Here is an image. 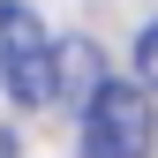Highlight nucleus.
<instances>
[{"label":"nucleus","mask_w":158,"mask_h":158,"mask_svg":"<svg viewBox=\"0 0 158 158\" xmlns=\"http://www.w3.org/2000/svg\"><path fill=\"white\" fill-rule=\"evenodd\" d=\"M151 135H158L151 90L106 75L83 106V158H151Z\"/></svg>","instance_id":"2"},{"label":"nucleus","mask_w":158,"mask_h":158,"mask_svg":"<svg viewBox=\"0 0 158 158\" xmlns=\"http://www.w3.org/2000/svg\"><path fill=\"white\" fill-rule=\"evenodd\" d=\"M0 158H15V143H8V135H0Z\"/></svg>","instance_id":"4"},{"label":"nucleus","mask_w":158,"mask_h":158,"mask_svg":"<svg viewBox=\"0 0 158 158\" xmlns=\"http://www.w3.org/2000/svg\"><path fill=\"white\" fill-rule=\"evenodd\" d=\"M0 83L15 106H53L60 98V45L23 0H0Z\"/></svg>","instance_id":"1"},{"label":"nucleus","mask_w":158,"mask_h":158,"mask_svg":"<svg viewBox=\"0 0 158 158\" xmlns=\"http://www.w3.org/2000/svg\"><path fill=\"white\" fill-rule=\"evenodd\" d=\"M135 75H143V90H158V23L135 38Z\"/></svg>","instance_id":"3"}]
</instances>
